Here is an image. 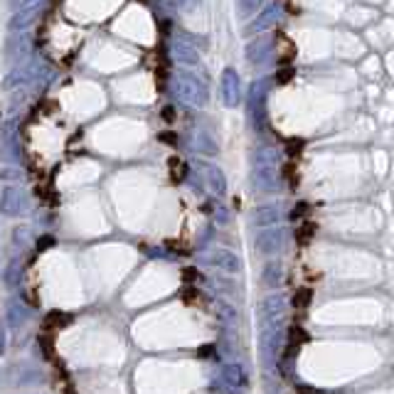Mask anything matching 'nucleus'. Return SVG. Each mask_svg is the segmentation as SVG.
<instances>
[{"mask_svg":"<svg viewBox=\"0 0 394 394\" xmlns=\"http://www.w3.org/2000/svg\"><path fill=\"white\" fill-rule=\"evenodd\" d=\"M173 87H176L178 97L185 99V101H192V104L204 101L202 84H199L195 77H190V74H176V77H173Z\"/></svg>","mask_w":394,"mask_h":394,"instance_id":"obj_1","label":"nucleus"},{"mask_svg":"<svg viewBox=\"0 0 394 394\" xmlns=\"http://www.w3.org/2000/svg\"><path fill=\"white\" fill-rule=\"evenodd\" d=\"M271 49H273V37H269V35H264V37L254 39V42L249 44V49H247L249 62H254V64L266 62V59L271 57Z\"/></svg>","mask_w":394,"mask_h":394,"instance_id":"obj_2","label":"nucleus"},{"mask_svg":"<svg viewBox=\"0 0 394 394\" xmlns=\"http://www.w3.org/2000/svg\"><path fill=\"white\" fill-rule=\"evenodd\" d=\"M222 94L229 106H234V104L239 101V77L234 69H227V72L222 74Z\"/></svg>","mask_w":394,"mask_h":394,"instance_id":"obj_3","label":"nucleus"},{"mask_svg":"<svg viewBox=\"0 0 394 394\" xmlns=\"http://www.w3.org/2000/svg\"><path fill=\"white\" fill-rule=\"evenodd\" d=\"M171 57L178 59L183 64H197V52L192 49V44L183 42V39H171Z\"/></svg>","mask_w":394,"mask_h":394,"instance_id":"obj_4","label":"nucleus"},{"mask_svg":"<svg viewBox=\"0 0 394 394\" xmlns=\"http://www.w3.org/2000/svg\"><path fill=\"white\" fill-rule=\"evenodd\" d=\"M278 18H281V8H278V5H271V8H266L261 15H259V20L249 30H254V32H257V30H264V27H269V25L276 23Z\"/></svg>","mask_w":394,"mask_h":394,"instance_id":"obj_5","label":"nucleus"},{"mask_svg":"<svg viewBox=\"0 0 394 394\" xmlns=\"http://www.w3.org/2000/svg\"><path fill=\"white\" fill-rule=\"evenodd\" d=\"M64 326H69V316H67V313L52 311L47 318H44V328H47V331H57V328H64Z\"/></svg>","mask_w":394,"mask_h":394,"instance_id":"obj_6","label":"nucleus"},{"mask_svg":"<svg viewBox=\"0 0 394 394\" xmlns=\"http://www.w3.org/2000/svg\"><path fill=\"white\" fill-rule=\"evenodd\" d=\"M303 343H308V333L303 331L301 326H291V331H288V347L298 350V347H301Z\"/></svg>","mask_w":394,"mask_h":394,"instance_id":"obj_7","label":"nucleus"},{"mask_svg":"<svg viewBox=\"0 0 394 394\" xmlns=\"http://www.w3.org/2000/svg\"><path fill=\"white\" fill-rule=\"evenodd\" d=\"M187 176V166L180 158H171V178L173 183H183V178Z\"/></svg>","mask_w":394,"mask_h":394,"instance_id":"obj_8","label":"nucleus"},{"mask_svg":"<svg viewBox=\"0 0 394 394\" xmlns=\"http://www.w3.org/2000/svg\"><path fill=\"white\" fill-rule=\"evenodd\" d=\"M39 3H42V0H10V8H13L15 13H30V10H35Z\"/></svg>","mask_w":394,"mask_h":394,"instance_id":"obj_9","label":"nucleus"},{"mask_svg":"<svg viewBox=\"0 0 394 394\" xmlns=\"http://www.w3.org/2000/svg\"><path fill=\"white\" fill-rule=\"evenodd\" d=\"M311 298H313L311 288H298V291L293 293V306H296V308H306L308 303H311Z\"/></svg>","mask_w":394,"mask_h":394,"instance_id":"obj_10","label":"nucleus"},{"mask_svg":"<svg viewBox=\"0 0 394 394\" xmlns=\"http://www.w3.org/2000/svg\"><path fill=\"white\" fill-rule=\"evenodd\" d=\"M313 234H316V224H313V222H303V227L296 232L298 244H308V242H311Z\"/></svg>","mask_w":394,"mask_h":394,"instance_id":"obj_11","label":"nucleus"},{"mask_svg":"<svg viewBox=\"0 0 394 394\" xmlns=\"http://www.w3.org/2000/svg\"><path fill=\"white\" fill-rule=\"evenodd\" d=\"M32 18H35V10H30V13H18V15L13 18V25H10V27H13V30L27 27V25L32 23Z\"/></svg>","mask_w":394,"mask_h":394,"instance_id":"obj_12","label":"nucleus"},{"mask_svg":"<svg viewBox=\"0 0 394 394\" xmlns=\"http://www.w3.org/2000/svg\"><path fill=\"white\" fill-rule=\"evenodd\" d=\"M39 347H42L44 357H47L49 362H54V360H57V355H54V347H52V338H47V335H42V338H39Z\"/></svg>","mask_w":394,"mask_h":394,"instance_id":"obj_13","label":"nucleus"},{"mask_svg":"<svg viewBox=\"0 0 394 394\" xmlns=\"http://www.w3.org/2000/svg\"><path fill=\"white\" fill-rule=\"evenodd\" d=\"M306 212H308V204L306 202L296 204V207H293V212H291V219H293V222H298L301 217H306Z\"/></svg>","mask_w":394,"mask_h":394,"instance_id":"obj_14","label":"nucleus"},{"mask_svg":"<svg viewBox=\"0 0 394 394\" xmlns=\"http://www.w3.org/2000/svg\"><path fill=\"white\" fill-rule=\"evenodd\" d=\"M197 298H199V293L195 291V288H190V286H187L185 291H183V301H185L187 306H192V303H195Z\"/></svg>","mask_w":394,"mask_h":394,"instance_id":"obj_15","label":"nucleus"},{"mask_svg":"<svg viewBox=\"0 0 394 394\" xmlns=\"http://www.w3.org/2000/svg\"><path fill=\"white\" fill-rule=\"evenodd\" d=\"M183 278H185V283H187V286H190V283H195L197 278H199V273L195 271V269L187 266V269H183Z\"/></svg>","mask_w":394,"mask_h":394,"instance_id":"obj_16","label":"nucleus"},{"mask_svg":"<svg viewBox=\"0 0 394 394\" xmlns=\"http://www.w3.org/2000/svg\"><path fill=\"white\" fill-rule=\"evenodd\" d=\"M158 138H161V141L166 143V146H176V143H178V136H176V133H171V131L161 133V136H158Z\"/></svg>","mask_w":394,"mask_h":394,"instance_id":"obj_17","label":"nucleus"},{"mask_svg":"<svg viewBox=\"0 0 394 394\" xmlns=\"http://www.w3.org/2000/svg\"><path fill=\"white\" fill-rule=\"evenodd\" d=\"M49 247H54V239L52 237H42V239H39V244H37V252H44V249H49Z\"/></svg>","mask_w":394,"mask_h":394,"instance_id":"obj_18","label":"nucleus"},{"mask_svg":"<svg viewBox=\"0 0 394 394\" xmlns=\"http://www.w3.org/2000/svg\"><path fill=\"white\" fill-rule=\"evenodd\" d=\"M301 148H303V141H291V143H288V153H291V156L301 153Z\"/></svg>","mask_w":394,"mask_h":394,"instance_id":"obj_19","label":"nucleus"},{"mask_svg":"<svg viewBox=\"0 0 394 394\" xmlns=\"http://www.w3.org/2000/svg\"><path fill=\"white\" fill-rule=\"evenodd\" d=\"M209 355H214V347L212 345H202L197 350V357H209Z\"/></svg>","mask_w":394,"mask_h":394,"instance_id":"obj_20","label":"nucleus"},{"mask_svg":"<svg viewBox=\"0 0 394 394\" xmlns=\"http://www.w3.org/2000/svg\"><path fill=\"white\" fill-rule=\"evenodd\" d=\"M163 118H166L168 123H171V121H176V109H171V106H166V109H163Z\"/></svg>","mask_w":394,"mask_h":394,"instance_id":"obj_21","label":"nucleus"},{"mask_svg":"<svg viewBox=\"0 0 394 394\" xmlns=\"http://www.w3.org/2000/svg\"><path fill=\"white\" fill-rule=\"evenodd\" d=\"M291 77H293V72H291V69H286V72L276 74V82H278V84H283V82H288V79H291Z\"/></svg>","mask_w":394,"mask_h":394,"instance_id":"obj_22","label":"nucleus"},{"mask_svg":"<svg viewBox=\"0 0 394 394\" xmlns=\"http://www.w3.org/2000/svg\"><path fill=\"white\" fill-rule=\"evenodd\" d=\"M298 394H321V392L311 390V387H298Z\"/></svg>","mask_w":394,"mask_h":394,"instance_id":"obj_23","label":"nucleus"}]
</instances>
